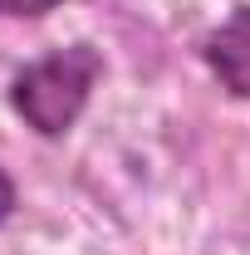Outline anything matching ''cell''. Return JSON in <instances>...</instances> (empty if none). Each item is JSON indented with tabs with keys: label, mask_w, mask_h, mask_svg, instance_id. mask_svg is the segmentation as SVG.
<instances>
[{
	"label": "cell",
	"mask_w": 250,
	"mask_h": 255,
	"mask_svg": "<svg viewBox=\"0 0 250 255\" xmlns=\"http://www.w3.org/2000/svg\"><path fill=\"white\" fill-rule=\"evenodd\" d=\"M10 211H15V182L0 172V226L10 221Z\"/></svg>",
	"instance_id": "obj_4"
},
{
	"label": "cell",
	"mask_w": 250,
	"mask_h": 255,
	"mask_svg": "<svg viewBox=\"0 0 250 255\" xmlns=\"http://www.w3.org/2000/svg\"><path fill=\"white\" fill-rule=\"evenodd\" d=\"M64 0H0V15H20V20H34V15H44V10H54Z\"/></svg>",
	"instance_id": "obj_3"
},
{
	"label": "cell",
	"mask_w": 250,
	"mask_h": 255,
	"mask_svg": "<svg viewBox=\"0 0 250 255\" xmlns=\"http://www.w3.org/2000/svg\"><path fill=\"white\" fill-rule=\"evenodd\" d=\"M201 59L211 64L221 89H231L236 98L250 103V5H236L231 20L201 39Z\"/></svg>",
	"instance_id": "obj_2"
},
{
	"label": "cell",
	"mask_w": 250,
	"mask_h": 255,
	"mask_svg": "<svg viewBox=\"0 0 250 255\" xmlns=\"http://www.w3.org/2000/svg\"><path fill=\"white\" fill-rule=\"evenodd\" d=\"M98 74H103V54L94 44H64V49L25 64L15 74L10 103L39 137H59V132H69L79 123Z\"/></svg>",
	"instance_id": "obj_1"
}]
</instances>
